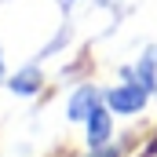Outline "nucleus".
Masks as SVG:
<instances>
[{"instance_id": "5", "label": "nucleus", "mask_w": 157, "mask_h": 157, "mask_svg": "<svg viewBox=\"0 0 157 157\" xmlns=\"http://www.w3.org/2000/svg\"><path fill=\"white\" fill-rule=\"evenodd\" d=\"M135 70H139V77L146 80V88L154 91V99H157V44H150V48H146V51L139 55Z\"/></svg>"}, {"instance_id": "6", "label": "nucleus", "mask_w": 157, "mask_h": 157, "mask_svg": "<svg viewBox=\"0 0 157 157\" xmlns=\"http://www.w3.org/2000/svg\"><path fill=\"white\" fill-rule=\"evenodd\" d=\"M0 84H7V59H4V48H0Z\"/></svg>"}, {"instance_id": "7", "label": "nucleus", "mask_w": 157, "mask_h": 157, "mask_svg": "<svg viewBox=\"0 0 157 157\" xmlns=\"http://www.w3.org/2000/svg\"><path fill=\"white\" fill-rule=\"evenodd\" d=\"M59 4H62V7H70V4H77V0H59Z\"/></svg>"}, {"instance_id": "3", "label": "nucleus", "mask_w": 157, "mask_h": 157, "mask_svg": "<svg viewBox=\"0 0 157 157\" xmlns=\"http://www.w3.org/2000/svg\"><path fill=\"white\" fill-rule=\"evenodd\" d=\"M106 102V88H95V84H77L66 99V117L73 124H84L99 106Z\"/></svg>"}, {"instance_id": "1", "label": "nucleus", "mask_w": 157, "mask_h": 157, "mask_svg": "<svg viewBox=\"0 0 157 157\" xmlns=\"http://www.w3.org/2000/svg\"><path fill=\"white\" fill-rule=\"evenodd\" d=\"M150 99H154V91L146 88V80L139 77L135 66H124L121 70V84L106 88V102H110V110L117 117H139Z\"/></svg>"}, {"instance_id": "4", "label": "nucleus", "mask_w": 157, "mask_h": 157, "mask_svg": "<svg viewBox=\"0 0 157 157\" xmlns=\"http://www.w3.org/2000/svg\"><path fill=\"white\" fill-rule=\"evenodd\" d=\"M7 88H11L15 95L29 99V95H37L40 88H44V70H40V66H22L18 73L7 77Z\"/></svg>"}, {"instance_id": "2", "label": "nucleus", "mask_w": 157, "mask_h": 157, "mask_svg": "<svg viewBox=\"0 0 157 157\" xmlns=\"http://www.w3.org/2000/svg\"><path fill=\"white\" fill-rule=\"evenodd\" d=\"M80 128H84V143H88V150H102V146H110L113 135H117V113L110 110V102H102Z\"/></svg>"}]
</instances>
